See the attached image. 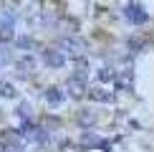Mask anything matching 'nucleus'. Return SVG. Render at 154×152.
Segmentation results:
<instances>
[{
    "label": "nucleus",
    "mask_w": 154,
    "mask_h": 152,
    "mask_svg": "<svg viewBox=\"0 0 154 152\" xmlns=\"http://www.w3.org/2000/svg\"><path fill=\"white\" fill-rule=\"evenodd\" d=\"M58 51L63 56H73V59H79V56L83 53V43L79 41V38H61L58 41Z\"/></svg>",
    "instance_id": "1"
},
{
    "label": "nucleus",
    "mask_w": 154,
    "mask_h": 152,
    "mask_svg": "<svg viewBox=\"0 0 154 152\" xmlns=\"http://www.w3.org/2000/svg\"><path fill=\"white\" fill-rule=\"evenodd\" d=\"M43 61H46L48 66H53V68H61L63 63H66V56H63L58 48H51V51H46V53H43Z\"/></svg>",
    "instance_id": "2"
},
{
    "label": "nucleus",
    "mask_w": 154,
    "mask_h": 152,
    "mask_svg": "<svg viewBox=\"0 0 154 152\" xmlns=\"http://www.w3.org/2000/svg\"><path fill=\"white\" fill-rule=\"evenodd\" d=\"M66 89H68V94H71L73 99H81L83 91H86V86H83V81L79 79V76H71V79H68V84H66Z\"/></svg>",
    "instance_id": "3"
},
{
    "label": "nucleus",
    "mask_w": 154,
    "mask_h": 152,
    "mask_svg": "<svg viewBox=\"0 0 154 152\" xmlns=\"http://www.w3.org/2000/svg\"><path fill=\"white\" fill-rule=\"evenodd\" d=\"M15 38V23L13 21H0V41H13Z\"/></svg>",
    "instance_id": "4"
},
{
    "label": "nucleus",
    "mask_w": 154,
    "mask_h": 152,
    "mask_svg": "<svg viewBox=\"0 0 154 152\" xmlns=\"http://www.w3.org/2000/svg\"><path fill=\"white\" fill-rule=\"evenodd\" d=\"M124 15H126V21H131V23H144V21H146V13L139 8V5H131V8H126V10H124Z\"/></svg>",
    "instance_id": "5"
},
{
    "label": "nucleus",
    "mask_w": 154,
    "mask_h": 152,
    "mask_svg": "<svg viewBox=\"0 0 154 152\" xmlns=\"http://www.w3.org/2000/svg\"><path fill=\"white\" fill-rule=\"evenodd\" d=\"M33 71H35V61L30 59V56H28V59H20V61H18V74H20V76H30Z\"/></svg>",
    "instance_id": "6"
},
{
    "label": "nucleus",
    "mask_w": 154,
    "mask_h": 152,
    "mask_svg": "<svg viewBox=\"0 0 154 152\" xmlns=\"http://www.w3.org/2000/svg\"><path fill=\"white\" fill-rule=\"evenodd\" d=\"M25 139H30V142H38V144H43L48 139V132L46 129H30V132H25Z\"/></svg>",
    "instance_id": "7"
},
{
    "label": "nucleus",
    "mask_w": 154,
    "mask_h": 152,
    "mask_svg": "<svg viewBox=\"0 0 154 152\" xmlns=\"http://www.w3.org/2000/svg\"><path fill=\"white\" fill-rule=\"evenodd\" d=\"M46 101L51 106H58L63 101V91H61V89H48V91H46Z\"/></svg>",
    "instance_id": "8"
},
{
    "label": "nucleus",
    "mask_w": 154,
    "mask_h": 152,
    "mask_svg": "<svg viewBox=\"0 0 154 152\" xmlns=\"http://www.w3.org/2000/svg\"><path fill=\"white\" fill-rule=\"evenodd\" d=\"M0 97H5V99H15L18 91L13 89V84H8V81H0Z\"/></svg>",
    "instance_id": "9"
},
{
    "label": "nucleus",
    "mask_w": 154,
    "mask_h": 152,
    "mask_svg": "<svg viewBox=\"0 0 154 152\" xmlns=\"http://www.w3.org/2000/svg\"><path fill=\"white\" fill-rule=\"evenodd\" d=\"M10 61H13V53H10L8 48H0V68H3V66H8Z\"/></svg>",
    "instance_id": "10"
},
{
    "label": "nucleus",
    "mask_w": 154,
    "mask_h": 152,
    "mask_svg": "<svg viewBox=\"0 0 154 152\" xmlns=\"http://www.w3.org/2000/svg\"><path fill=\"white\" fill-rule=\"evenodd\" d=\"M91 97H94L96 101H111V94L101 91V89H96V91H91Z\"/></svg>",
    "instance_id": "11"
},
{
    "label": "nucleus",
    "mask_w": 154,
    "mask_h": 152,
    "mask_svg": "<svg viewBox=\"0 0 154 152\" xmlns=\"http://www.w3.org/2000/svg\"><path fill=\"white\" fill-rule=\"evenodd\" d=\"M83 144H104V142H101V139L96 137V135H91V132H86V135H83Z\"/></svg>",
    "instance_id": "12"
},
{
    "label": "nucleus",
    "mask_w": 154,
    "mask_h": 152,
    "mask_svg": "<svg viewBox=\"0 0 154 152\" xmlns=\"http://www.w3.org/2000/svg\"><path fill=\"white\" fill-rule=\"evenodd\" d=\"M99 79H101V81H106V79H114V74H111V68H101V74H99Z\"/></svg>",
    "instance_id": "13"
},
{
    "label": "nucleus",
    "mask_w": 154,
    "mask_h": 152,
    "mask_svg": "<svg viewBox=\"0 0 154 152\" xmlns=\"http://www.w3.org/2000/svg\"><path fill=\"white\" fill-rule=\"evenodd\" d=\"M18 114H20V117H30V106L28 104H20V106H18Z\"/></svg>",
    "instance_id": "14"
}]
</instances>
